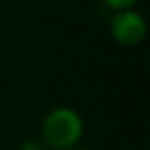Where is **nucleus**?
I'll return each instance as SVG.
<instances>
[{
  "instance_id": "obj_1",
  "label": "nucleus",
  "mask_w": 150,
  "mask_h": 150,
  "mask_svg": "<svg viewBox=\"0 0 150 150\" xmlns=\"http://www.w3.org/2000/svg\"><path fill=\"white\" fill-rule=\"evenodd\" d=\"M84 137V120L70 106H55L40 124V139L50 150L76 148Z\"/></svg>"
},
{
  "instance_id": "obj_2",
  "label": "nucleus",
  "mask_w": 150,
  "mask_h": 150,
  "mask_svg": "<svg viewBox=\"0 0 150 150\" xmlns=\"http://www.w3.org/2000/svg\"><path fill=\"white\" fill-rule=\"evenodd\" d=\"M108 30L116 44L124 46V48H133V46L141 44L146 36V19L135 8L112 11V17L108 21Z\"/></svg>"
},
{
  "instance_id": "obj_3",
  "label": "nucleus",
  "mask_w": 150,
  "mask_h": 150,
  "mask_svg": "<svg viewBox=\"0 0 150 150\" xmlns=\"http://www.w3.org/2000/svg\"><path fill=\"white\" fill-rule=\"evenodd\" d=\"M106 8H110L112 11H122V10H131L135 8V4L139 0H101Z\"/></svg>"
},
{
  "instance_id": "obj_4",
  "label": "nucleus",
  "mask_w": 150,
  "mask_h": 150,
  "mask_svg": "<svg viewBox=\"0 0 150 150\" xmlns=\"http://www.w3.org/2000/svg\"><path fill=\"white\" fill-rule=\"evenodd\" d=\"M19 150H50V148L46 146L44 143H42L40 137H33V139L23 141L21 146H19Z\"/></svg>"
},
{
  "instance_id": "obj_5",
  "label": "nucleus",
  "mask_w": 150,
  "mask_h": 150,
  "mask_svg": "<svg viewBox=\"0 0 150 150\" xmlns=\"http://www.w3.org/2000/svg\"><path fill=\"white\" fill-rule=\"evenodd\" d=\"M70 150H84V148H80V146H76V148H70Z\"/></svg>"
}]
</instances>
